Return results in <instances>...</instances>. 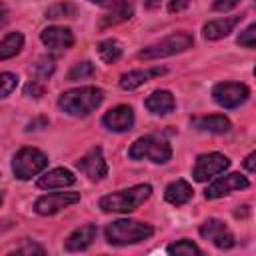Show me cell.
<instances>
[{
	"mask_svg": "<svg viewBox=\"0 0 256 256\" xmlns=\"http://www.w3.org/2000/svg\"><path fill=\"white\" fill-rule=\"evenodd\" d=\"M104 100V92L96 86H80V88H72L60 94L58 98V106L70 114V116H88L90 112H94Z\"/></svg>",
	"mask_w": 256,
	"mask_h": 256,
	"instance_id": "6da1fadb",
	"label": "cell"
},
{
	"mask_svg": "<svg viewBox=\"0 0 256 256\" xmlns=\"http://www.w3.org/2000/svg\"><path fill=\"white\" fill-rule=\"evenodd\" d=\"M150 194H152V186L150 184H136V186H130L126 190H118V192L102 196L98 206L104 212L128 214V212L136 210L138 206H142L150 198Z\"/></svg>",
	"mask_w": 256,
	"mask_h": 256,
	"instance_id": "7a4b0ae2",
	"label": "cell"
},
{
	"mask_svg": "<svg viewBox=\"0 0 256 256\" xmlns=\"http://www.w3.org/2000/svg\"><path fill=\"white\" fill-rule=\"evenodd\" d=\"M106 240L114 246H128L142 242L154 234V228L150 224L138 222V220H116L106 226L104 230Z\"/></svg>",
	"mask_w": 256,
	"mask_h": 256,
	"instance_id": "3957f363",
	"label": "cell"
},
{
	"mask_svg": "<svg viewBox=\"0 0 256 256\" xmlns=\"http://www.w3.org/2000/svg\"><path fill=\"white\" fill-rule=\"evenodd\" d=\"M128 156L132 160H150L154 164H166L172 158V148L164 138L148 134V136H140L128 148Z\"/></svg>",
	"mask_w": 256,
	"mask_h": 256,
	"instance_id": "277c9868",
	"label": "cell"
},
{
	"mask_svg": "<svg viewBox=\"0 0 256 256\" xmlns=\"http://www.w3.org/2000/svg\"><path fill=\"white\" fill-rule=\"evenodd\" d=\"M192 44H194V38H192L190 32H174V34L164 36L162 40L142 48L138 52V58H142V60H156V58L172 56V54L188 50Z\"/></svg>",
	"mask_w": 256,
	"mask_h": 256,
	"instance_id": "5b68a950",
	"label": "cell"
},
{
	"mask_svg": "<svg viewBox=\"0 0 256 256\" xmlns=\"http://www.w3.org/2000/svg\"><path fill=\"white\" fill-rule=\"evenodd\" d=\"M48 166V158L38 148H20L12 158V172L18 180H30Z\"/></svg>",
	"mask_w": 256,
	"mask_h": 256,
	"instance_id": "8992f818",
	"label": "cell"
},
{
	"mask_svg": "<svg viewBox=\"0 0 256 256\" xmlns=\"http://www.w3.org/2000/svg\"><path fill=\"white\" fill-rule=\"evenodd\" d=\"M250 96V88L240 82H220L212 88V98L222 108H236Z\"/></svg>",
	"mask_w": 256,
	"mask_h": 256,
	"instance_id": "52a82bcc",
	"label": "cell"
},
{
	"mask_svg": "<svg viewBox=\"0 0 256 256\" xmlns=\"http://www.w3.org/2000/svg\"><path fill=\"white\" fill-rule=\"evenodd\" d=\"M230 166L228 156L220 154V152H208V154H200L196 158V164L192 168V176L198 182H206L212 176L222 174L226 168Z\"/></svg>",
	"mask_w": 256,
	"mask_h": 256,
	"instance_id": "ba28073f",
	"label": "cell"
},
{
	"mask_svg": "<svg viewBox=\"0 0 256 256\" xmlns=\"http://www.w3.org/2000/svg\"><path fill=\"white\" fill-rule=\"evenodd\" d=\"M76 202H80V192H52V194L40 196L34 204V210L40 216H52Z\"/></svg>",
	"mask_w": 256,
	"mask_h": 256,
	"instance_id": "9c48e42d",
	"label": "cell"
},
{
	"mask_svg": "<svg viewBox=\"0 0 256 256\" xmlns=\"http://www.w3.org/2000/svg\"><path fill=\"white\" fill-rule=\"evenodd\" d=\"M198 232H200V236L204 240H210L220 250H228V248L234 246V234L218 218H208L204 224H200V230Z\"/></svg>",
	"mask_w": 256,
	"mask_h": 256,
	"instance_id": "30bf717a",
	"label": "cell"
},
{
	"mask_svg": "<svg viewBox=\"0 0 256 256\" xmlns=\"http://www.w3.org/2000/svg\"><path fill=\"white\" fill-rule=\"evenodd\" d=\"M76 168L86 174L90 180H102L106 174H108V164L104 160V154H102V148L100 146H94L90 148L78 162H76Z\"/></svg>",
	"mask_w": 256,
	"mask_h": 256,
	"instance_id": "8fae6325",
	"label": "cell"
},
{
	"mask_svg": "<svg viewBox=\"0 0 256 256\" xmlns=\"http://www.w3.org/2000/svg\"><path fill=\"white\" fill-rule=\"evenodd\" d=\"M248 186H250V182H248L246 176H242V174H238V172H232V174H226V176L214 180V182L206 188L204 196H206V200H214V198H220V196L230 194V192H234V190H244V188H248Z\"/></svg>",
	"mask_w": 256,
	"mask_h": 256,
	"instance_id": "7c38bea8",
	"label": "cell"
},
{
	"mask_svg": "<svg viewBox=\"0 0 256 256\" xmlns=\"http://www.w3.org/2000/svg\"><path fill=\"white\" fill-rule=\"evenodd\" d=\"M134 14V2L132 0H112L104 14L100 16V28H110L116 24H122L126 20H130Z\"/></svg>",
	"mask_w": 256,
	"mask_h": 256,
	"instance_id": "4fadbf2b",
	"label": "cell"
},
{
	"mask_svg": "<svg viewBox=\"0 0 256 256\" xmlns=\"http://www.w3.org/2000/svg\"><path fill=\"white\" fill-rule=\"evenodd\" d=\"M102 124L112 132H128L134 126V110L126 104L114 106L102 116Z\"/></svg>",
	"mask_w": 256,
	"mask_h": 256,
	"instance_id": "5bb4252c",
	"label": "cell"
},
{
	"mask_svg": "<svg viewBox=\"0 0 256 256\" xmlns=\"http://www.w3.org/2000/svg\"><path fill=\"white\" fill-rule=\"evenodd\" d=\"M40 40L52 50H68L74 44V34L70 28L64 26H48L40 32Z\"/></svg>",
	"mask_w": 256,
	"mask_h": 256,
	"instance_id": "9a60e30c",
	"label": "cell"
},
{
	"mask_svg": "<svg viewBox=\"0 0 256 256\" xmlns=\"http://www.w3.org/2000/svg\"><path fill=\"white\" fill-rule=\"evenodd\" d=\"M76 182V176L68 168H52L44 176L38 178V188L42 190H56V188H66Z\"/></svg>",
	"mask_w": 256,
	"mask_h": 256,
	"instance_id": "2e32d148",
	"label": "cell"
},
{
	"mask_svg": "<svg viewBox=\"0 0 256 256\" xmlns=\"http://www.w3.org/2000/svg\"><path fill=\"white\" fill-rule=\"evenodd\" d=\"M96 234H98V230H96L94 224H84V226L76 228V230L66 238L64 248H66L68 252H80V250H86V248L94 242Z\"/></svg>",
	"mask_w": 256,
	"mask_h": 256,
	"instance_id": "e0dca14e",
	"label": "cell"
},
{
	"mask_svg": "<svg viewBox=\"0 0 256 256\" xmlns=\"http://www.w3.org/2000/svg\"><path fill=\"white\" fill-rule=\"evenodd\" d=\"M240 18H242V16H228V18L210 20V22L204 24L202 36H204L206 40H220V38L228 36V34L234 30V26L240 22Z\"/></svg>",
	"mask_w": 256,
	"mask_h": 256,
	"instance_id": "ac0fdd59",
	"label": "cell"
},
{
	"mask_svg": "<svg viewBox=\"0 0 256 256\" xmlns=\"http://www.w3.org/2000/svg\"><path fill=\"white\" fill-rule=\"evenodd\" d=\"M166 72V68H148V70H132V72H126V74H122L120 76V88L122 90H136L138 86H142V84H146L148 80H152L154 76H160V74H164Z\"/></svg>",
	"mask_w": 256,
	"mask_h": 256,
	"instance_id": "d6986e66",
	"label": "cell"
},
{
	"mask_svg": "<svg viewBox=\"0 0 256 256\" xmlns=\"http://www.w3.org/2000/svg\"><path fill=\"white\" fill-rule=\"evenodd\" d=\"M146 108L152 112V114H156V116H166V114H170L172 110H174V106H176V102H174V96H172V92H168V90H154L148 98H146Z\"/></svg>",
	"mask_w": 256,
	"mask_h": 256,
	"instance_id": "ffe728a7",
	"label": "cell"
},
{
	"mask_svg": "<svg viewBox=\"0 0 256 256\" xmlns=\"http://www.w3.org/2000/svg\"><path fill=\"white\" fill-rule=\"evenodd\" d=\"M192 196H194V190H192V186H190L186 180H174V182H170V184L166 186V190H164L166 202H170V204H174V206H182V204L190 202Z\"/></svg>",
	"mask_w": 256,
	"mask_h": 256,
	"instance_id": "44dd1931",
	"label": "cell"
},
{
	"mask_svg": "<svg viewBox=\"0 0 256 256\" xmlns=\"http://www.w3.org/2000/svg\"><path fill=\"white\" fill-rule=\"evenodd\" d=\"M192 126L196 130H202V132H212V134H224L230 130V120L222 114H212V116H200V118H194L192 120Z\"/></svg>",
	"mask_w": 256,
	"mask_h": 256,
	"instance_id": "7402d4cb",
	"label": "cell"
},
{
	"mask_svg": "<svg viewBox=\"0 0 256 256\" xmlns=\"http://www.w3.org/2000/svg\"><path fill=\"white\" fill-rule=\"evenodd\" d=\"M24 46V36L22 32H10L4 40H0V62L16 56Z\"/></svg>",
	"mask_w": 256,
	"mask_h": 256,
	"instance_id": "603a6c76",
	"label": "cell"
},
{
	"mask_svg": "<svg viewBox=\"0 0 256 256\" xmlns=\"http://www.w3.org/2000/svg\"><path fill=\"white\" fill-rule=\"evenodd\" d=\"M124 48H122V42H118L116 38H106L98 44V56L102 58V62L106 64H112L116 62L120 56H122Z\"/></svg>",
	"mask_w": 256,
	"mask_h": 256,
	"instance_id": "cb8c5ba5",
	"label": "cell"
},
{
	"mask_svg": "<svg viewBox=\"0 0 256 256\" xmlns=\"http://www.w3.org/2000/svg\"><path fill=\"white\" fill-rule=\"evenodd\" d=\"M44 14L50 20H56V18H74L78 14V8L72 2H58V4L48 6Z\"/></svg>",
	"mask_w": 256,
	"mask_h": 256,
	"instance_id": "d4e9b609",
	"label": "cell"
},
{
	"mask_svg": "<svg viewBox=\"0 0 256 256\" xmlns=\"http://www.w3.org/2000/svg\"><path fill=\"white\" fill-rule=\"evenodd\" d=\"M168 254L172 256H202V250L192 242V240H178L176 244H170L166 248Z\"/></svg>",
	"mask_w": 256,
	"mask_h": 256,
	"instance_id": "484cf974",
	"label": "cell"
},
{
	"mask_svg": "<svg viewBox=\"0 0 256 256\" xmlns=\"http://www.w3.org/2000/svg\"><path fill=\"white\" fill-rule=\"evenodd\" d=\"M92 74H94V64L88 62V60H84V62H78V64H74L70 68L68 80H84V78H88Z\"/></svg>",
	"mask_w": 256,
	"mask_h": 256,
	"instance_id": "4316f807",
	"label": "cell"
},
{
	"mask_svg": "<svg viewBox=\"0 0 256 256\" xmlns=\"http://www.w3.org/2000/svg\"><path fill=\"white\" fill-rule=\"evenodd\" d=\"M18 84V76L12 72H0V98H6L8 94L14 92Z\"/></svg>",
	"mask_w": 256,
	"mask_h": 256,
	"instance_id": "83f0119b",
	"label": "cell"
},
{
	"mask_svg": "<svg viewBox=\"0 0 256 256\" xmlns=\"http://www.w3.org/2000/svg\"><path fill=\"white\" fill-rule=\"evenodd\" d=\"M34 72H36V76H38L40 80L48 78V76L54 72V58H52V56H42V58H38V62L34 64Z\"/></svg>",
	"mask_w": 256,
	"mask_h": 256,
	"instance_id": "f1b7e54d",
	"label": "cell"
},
{
	"mask_svg": "<svg viewBox=\"0 0 256 256\" xmlns=\"http://www.w3.org/2000/svg\"><path fill=\"white\" fill-rule=\"evenodd\" d=\"M240 46H244V48H254L256 46V24H250L244 32H240V36H238V40H236Z\"/></svg>",
	"mask_w": 256,
	"mask_h": 256,
	"instance_id": "f546056e",
	"label": "cell"
},
{
	"mask_svg": "<svg viewBox=\"0 0 256 256\" xmlns=\"http://www.w3.org/2000/svg\"><path fill=\"white\" fill-rule=\"evenodd\" d=\"M24 94L30 96V98H40L44 94V84L40 80H30L26 86H24Z\"/></svg>",
	"mask_w": 256,
	"mask_h": 256,
	"instance_id": "4dcf8cb0",
	"label": "cell"
},
{
	"mask_svg": "<svg viewBox=\"0 0 256 256\" xmlns=\"http://www.w3.org/2000/svg\"><path fill=\"white\" fill-rule=\"evenodd\" d=\"M238 4H240V0H214L212 8H214L216 12H226V10H232V8L238 6Z\"/></svg>",
	"mask_w": 256,
	"mask_h": 256,
	"instance_id": "1f68e13d",
	"label": "cell"
},
{
	"mask_svg": "<svg viewBox=\"0 0 256 256\" xmlns=\"http://www.w3.org/2000/svg\"><path fill=\"white\" fill-rule=\"evenodd\" d=\"M190 2H192V0H170V2H168V10H170V12H180V10H184Z\"/></svg>",
	"mask_w": 256,
	"mask_h": 256,
	"instance_id": "d6a6232c",
	"label": "cell"
},
{
	"mask_svg": "<svg viewBox=\"0 0 256 256\" xmlns=\"http://www.w3.org/2000/svg\"><path fill=\"white\" fill-rule=\"evenodd\" d=\"M8 22H10V10L6 8V4L0 2V28L6 26Z\"/></svg>",
	"mask_w": 256,
	"mask_h": 256,
	"instance_id": "836d02e7",
	"label": "cell"
},
{
	"mask_svg": "<svg viewBox=\"0 0 256 256\" xmlns=\"http://www.w3.org/2000/svg\"><path fill=\"white\" fill-rule=\"evenodd\" d=\"M254 160H256V152H250V154L246 156V160H244V166H246V170H248V172H254V170H256Z\"/></svg>",
	"mask_w": 256,
	"mask_h": 256,
	"instance_id": "e575fe53",
	"label": "cell"
},
{
	"mask_svg": "<svg viewBox=\"0 0 256 256\" xmlns=\"http://www.w3.org/2000/svg\"><path fill=\"white\" fill-rule=\"evenodd\" d=\"M16 252H20V254H30V252L44 254V248H40V246H26V248H20V250H16Z\"/></svg>",
	"mask_w": 256,
	"mask_h": 256,
	"instance_id": "d590c367",
	"label": "cell"
},
{
	"mask_svg": "<svg viewBox=\"0 0 256 256\" xmlns=\"http://www.w3.org/2000/svg\"><path fill=\"white\" fill-rule=\"evenodd\" d=\"M158 4H160V0H148V2H146V6H148V8H156Z\"/></svg>",
	"mask_w": 256,
	"mask_h": 256,
	"instance_id": "8d00e7d4",
	"label": "cell"
},
{
	"mask_svg": "<svg viewBox=\"0 0 256 256\" xmlns=\"http://www.w3.org/2000/svg\"><path fill=\"white\" fill-rule=\"evenodd\" d=\"M90 2H94V4H104L106 0H90Z\"/></svg>",
	"mask_w": 256,
	"mask_h": 256,
	"instance_id": "74e56055",
	"label": "cell"
},
{
	"mask_svg": "<svg viewBox=\"0 0 256 256\" xmlns=\"http://www.w3.org/2000/svg\"><path fill=\"white\" fill-rule=\"evenodd\" d=\"M2 200H4V194H2V192H0V204H2Z\"/></svg>",
	"mask_w": 256,
	"mask_h": 256,
	"instance_id": "f35d334b",
	"label": "cell"
}]
</instances>
